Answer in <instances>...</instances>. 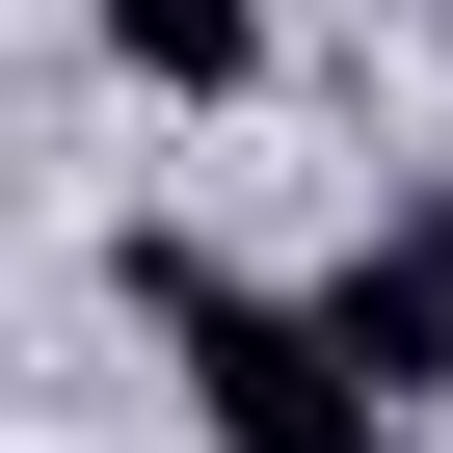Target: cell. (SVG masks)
<instances>
[{
	"instance_id": "cell-1",
	"label": "cell",
	"mask_w": 453,
	"mask_h": 453,
	"mask_svg": "<svg viewBox=\"0 0 453 453\" xmlns=\"http://www.w3.org/2000/svg\"><path fill=\"white\" fill-rule=\"evenodd\" d=\"M134 320H160V373H187L213 453H426V400H373L320 347V294H241L213 241H160V213H134Z\"/></svg>"
},
{
	"instance_id": "cell-2",
	"label": "cell",
	"mask_w": 453,
	"mask_h": 453,
	"mask_svg": "<svg viewBox=\"0 0 453 453\" xmlns=\"http://www.w3.org/2000/svg\"><path fill=\"white\" fill-rule=\"evenodd\" d=\"M320 347H347L373 400H453V213H373V241L320 267Z\"/></svg>"
},
{
	"instance_id": "cell-3",
	"label": "cell",
	"mask_w": 453,
	"mask_h": 453,
	"mask_svg": "<svg viewBox=\"0 0 453 453\" xmlns=\"http://www.w3.org/2000/svg\"><path fill=\"white\" fill-rule=\"evenodd\" d=\"M81 27H107L134 81H187V107H241V81H267V0H81Z\"/></svg>"
}]
</instances>
